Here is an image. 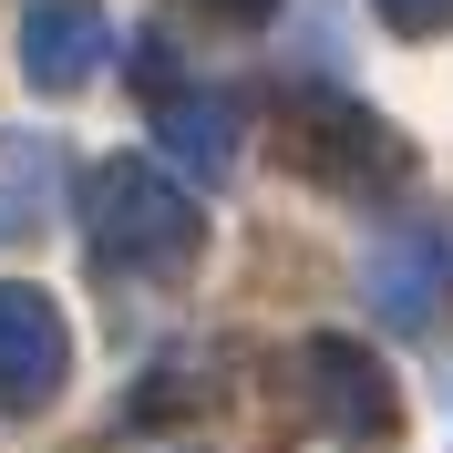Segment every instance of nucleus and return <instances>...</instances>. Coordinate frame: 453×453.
Returning <instances> with one entry per match:
<instances>
[{
    "label": "nucleus",
    "instance_id": "1",
    "mask_svg": "<svg viewBox=\"0 0 453 453\" xmlns=\"http://www.w3.org/2000/svg\"><path fill=\"white\" fill-rule=\"evenodd\" d=\"M83 217H93V257L124 268V279H175V268H196V248H206L196 196H186L165 165H144V155H113V165L93 175Z\"/></svg>",
    "mask_w": 453,
    "mask_h": 453
},
{
    "label": "nucleus",
    "instance_id": "2",
    "mask_svg": "<svg viewBox=\"0 0 453 453\" xmlns=\"http://www.w3.org/2000/svg\"><path fill=\"white\" fill-rule=\"evenodd\" d=\"M288 155L319 175V186H350V196H371V186H392L412 155L392 144V124L371 104H340V93H310V104H288Z\"/></svg>",
    "mask_w": 453,
    "mask_h": 453
},
{
    "label": "nucleus",
    "instance_id": "3",
    "mask_svg": "<svg viewBox=\"0 0 453 453\" xmlns=\"http://www.w3.org/2000/svg\"><path fill=\"white\" fill-rule=\"evenodd\" d=\"M361 279H371V310L392 319V330H423V319L453 299V217H402V226H381L371 257H361Z\"/></svg>",
    "mask_w": 453,
    "mask_h": 453
},
{
    "label": "nucleus",
    "instance_id": "4",
    "mask_svg": "<svg viewBox=\"0 0 453 453\" xmlns=\"http://www.w3.org/2000/svg\"><path fill=\"white\" fill-rule=\"evenodd\" d=\"M73 381V319L31 279H0V412H42Z\"/></svg>",
    "mask_w": 453,
    "mask_h": 453
},
{
    "label": "nucleus",
    "instance_id": "5",
    "mask_svg": "<svg viewBox=\"0 0 453 453\" xmlns=\"http://www.w3.org/2000/svg\"><path fill=\"white\" fill-rule=\"evenodd\" d=\"M113 52V21L93 11V0H31L21 11V73L31 93H83L93 73H104Z\"/></svg>",
    "mask_w": 453,
    "mask_h": 453
},
{
    "label": "nucleus",
    "instance_id": "6",
    "mask_svg": "<svg viewBox=\"0 0 453 453\" xmlns=\"http://www.w3.org/2000/svg\"><path fill=\"white\" fill-rule=\"evenodd\" d=\"M299 371H310V402H319V412H330L340 433H392L402 392H392V371L371 361L361 340H340V330H319L310 350H299Z\"/></svg>",
    "mask_w": 453,
    "mask_h": 453
},
{
    "label": "nucleus",
    "instance_id": "7",
    "mask_svg": "<svg viewBox=\"0 0 453 453\" xmlns=\"http://www.w3.org/2000/svg\"><path fill=\"white\" fill-rule=\"evenodd\" d=\"M62 134H0V248H31L42 226L62 217Z\"/></svg>",
    "mask_w": 453,
    "mask_h": 453
},
{
    "label": "nucleus",
    "instance_id": "8",
    "mask_svg": "<svg viewBox=\"0 0 453 453\" xmlns=\"http://www.w3.org/2000/svg\"><path fill=\"white\" fill-rule=\"evenodd\" d=\"M155 134H165L186 165H206V175L237 165V104H217V93H165V104H155Z\"/></svg>",
    "mask_w": 453,
    "mask_h": 453
},
{
    "label": "nucleus",
    "instance_id": "9",
    "mask_svg": "<svg viewBox=\"0 0 453 453\" xmlns=\"http://www.w3.org/2000/svg\"><path fill=\"white\" fill-rule=\"evenodd\" d=\"M392 31H453V0H371Z\"/></svg>",
    "mask_w": 453,
    "mask_h": 453
},
{
    "label": "nucleus",
    "instance_id": "10",
    "mask_svg": "<svg viewBox=\"0 0 453 453\" xmlns=\"http://www.w3.org/2000/svg\"><path fill=\"white\" fill-rule=\"evenodd\" d=\"M206 11H226V21H268L279 0H206Z\"/></svg>",
    "mask_w": 453,
    "mask_h": 453
}]
</instances>
